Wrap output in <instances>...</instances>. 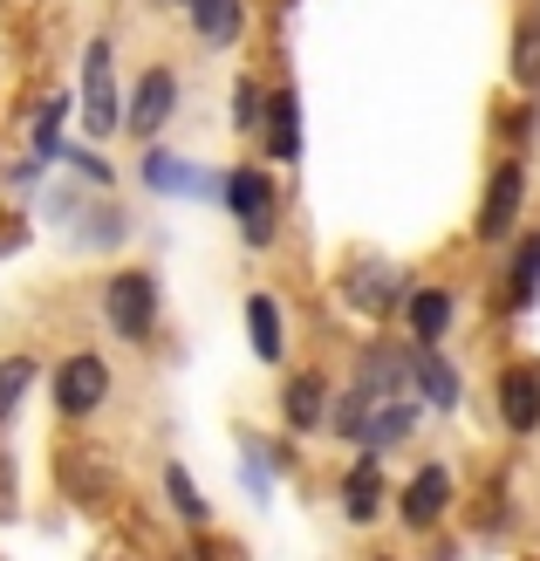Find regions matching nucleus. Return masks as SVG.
Wrapping results in <instances>:
<instances>
[{
  "instance_id": "393cba45",
  "label": "nucleus",
  "mask_w": 540,
  "mask_h": 561,
  "mask_svg": "<svg viewBox=\"0 0 540 561\" xmlns=\"http://www.w3.org/2000/svg\"><path fill=\"white\" fill-rule=\"evenodd\" d=\"M0 507H14V466L0 459Z\"/></svg>"
},
{
  "instance_id": "6e6552de",
  "label": "nucleus",
  "mask_w": 540,
  "mask_h": 561,
  "mask_svg": "<svg viewBox=\"0 0 540 561\" xmlns=\"http://www.w3.org/2000/svg\"><path fill=\"white\" fill-rule=\"evenodd\" d=\"M499 425L506 432H533L540 425V363L499 370Z\"/></svg>"
},
{
  "instance_id": "ddd939ff",
  "label": "nucleus",
  "mask_w": 540,
  "mask_h": 561,
  "mask_svg": "<svg viewBox=\"0 0 540 561\" xmlns=\"http://www.w3.org/2000/svg\"><path fill=\"white\" fill-rule=\"evenodd\" d=\"M411 425H417V411L404 404V398H377V404H369V417H363V445H369V453H383V445H397V438H411Z\"/></svg>"
},
{
  "instance_id": "412c9836",
  "label": "nucleus",
  "mask_w": 540,
  "mask_h": 561,
  "mask_svg": "<svg viewBox=\"0 0 540 561\" xmlns=\"http://www.w3.org/2000/svg\"><path fill=\"white\" fill-rule=\"evenodd\" d=\"M404 377H411V356H390V350H369L363 356V390H369V398H397Z\"/></svg>"
},
{
  "instance_id": "423d86ee",
  "label": "nucleus",
  "mask_w": 540,
  "mask_h": 561,
  "mask_svg": "<svg viewBox=\"0 0 540 561\" xmlns=\"http://www.w3.org/2000/svg\"><path fill=\"white\" fill-rule=\"evenodd\" d=\"M172 110H179V76H172V69H151L145 82H137L130 110H124V130L151 145V137H158L164 124H172Z\"/></svg>"
},
{
  "instance_id": "dca6fc26",
  "label": "nucleus",
  "mask_w": 540,
  "mask_h": 561,
  "mask_svg": "<svg viewBox=\"0 0 540 561\" xmlns=\"http://www.w3.org/2000/svg\"><path fill=\"white\" fill-rule=\"evenodd\" d=\"M322 417H329V383H322L315 370L288 377V425H295V432H315Z\"/></svg>"
},
{
  "instance_id": "4be33fe9",
  "label": "nucleus",
  "mask_w": 540,
  "mask_h": 561,
  "mask_svg": "<svg viewBox=\"0 0 540 561\" xmlns=\"http://www.w3.org/2000/svg\"><path fill=\"white\" fill-rule=\"evenodd\" d=\"M27 383H35V356H8V363H0V417L21 411Z\"/></svg>"
},
{
  "instance_id": "20e7f679",
  "label": "nucleus",
  "mask_w": 540,
  "mask_h": 561,
  "mask_svg": "<svg viewBox=\"0 0 540 561\" xmlns=\"http://www.w3.org/2000/svg\"><path fill=\"white\" fill-rule=\"evenodd\" d=\"M103 398H110L103 356H69L62 370H55V411H62V417H90Z\"/></svg>"
},
{
  "instance_id": "4468645a",
  "label": "nucleus",
  "mask_w": 540,
  "mask_h": 561,
  "mask_svg": "<svg viewBox=\"0 0 540 561\" xmlns=\"http://www.w3.org/2000/svg\"><path fill=\"white\" fill-rule=\"evenodd\" d=\"M267 151L280 158V164H295L301 158V103H295V90H280L274 103H267Z\"/></svg>"
},
{
  "instance_id": "f3484780",
  "label": "nucleus",
  "mask_w": 540,
  "mask_h": 561,
  "mask_svg": "<svg viewBox=\"0 0 540 561\" xmlns=\"http://www.w3.org/2000/svg\"><path fill=\"white\" fill-rule=\"evenodd\" d=\"M533 295H540V233H527L514 267H506V308H533Z\"/></svg>"
},
{
  "instance_id": "aec40b11",
  "label": "nucleus",
  "mask_w": 540,
  "mask_h": 561,
  "mask_svg": "<svg viewBox=\"0 0 540 561\" xmlns=\"http://www.w3.org/2000/svg\"><path fill=\"white\" fill-rule=\"evenodd\" d=\"M164 500H172V514H179L185 527H206V520H212L206 493L192 486V472H185V466H164Z\"/></svg>"
},
{
  "instance_id": "9b49d317",
  "label": "nucleus",
  "mask_w": 540,
  "mask_h": 561,
  "mask_svg": "<svg viewBox=\"0 0 540 561\" xmlns=\"http://www.w3.org/2000/svg\"><path fill=\"white\" fill-rule=\"evenodd\" d=\"M145 179H151V192H179V199H219V185H206V172L185 164V158H172V151H151Z\"/></svg>"
},
{
  "instance_id": "6ab92c4d",
  "label": "nucleus",
  "mask_w": 540,
  "mask_h": 561,
  "mask_svg": "<svg viewBox=\"0 0 540 561\" xmlns=\"http://www.w3.org/2000/svg\"><path fill=\"white\" fill-rule=\"evenodd\" d=\"M445 329H451V295L445 288H417L411 295V335L417 343H445Z\"/></svg>"
},
{
  "instance_id": "f8f14e48",
  "label": "nucleus",
  "mask_w": 540,
  "mask_h": 561,
  "mask_svg": "<svg viewBox=\"0 0 540 561\" xmlns=\"http://www.w3.org/2000/svg\"><path fill=\"white\" fill-rule=\"evenodd\" d=\"M411 377H417V390H424V398H432L438 411H451V404H459V370H451V363L438 356V343H417V356H411Z\"/></svg>"
},
{
  "instance_id": "f03ea898",
  "label": "nucleus",
  "mask_w": 540,
  "mask_h": 561,
  "mask_svg": "<svg viewBox=\"0 0 540 561\" xmlns=\"http://www.w3.org/2000/svg\"><path fill=\"white\" fill-rule=\"evenodd\" d=\"M520 206H527V172H520V164H499V172L486 179V199H479V219H472V233L486 240V247H499L506 233H514Z\"/></svg>"
},
{
  "instance_id": "2eb2a0df",
  "label": "nucleus",
  "mask_w": 540,
  "mask_h": 561,
  "mask_svg": "<svg viewBox=\"0 0 540 561\" xmlns=\"http://www.w3.org/2000/svg\"><path fill=\"white\" fill-rule=\"evenodd\" d=\"M192 27H198V42L226 48V42H240L246 8H240V0H192Z\"/></svg>"
},
{
  "instance_id": "0eeeda50",
  "label": "nucleus",
  "mask_w": 540,
  "mask_h": 561,
  "mask_svg": "<svg viewBox=\"0 0 540 561\" xmlns=\"http://www.w3.org/2000/svg\"><path fill=\"white\" fill-rule=\"evenodd\" d=\"M219 199H226V206H233V213L246 219V240H253V247L267 240V213H274V179H267V172H253V164H240V172H226Z\"/></svg>"
},
{
  "instance_id": "b1692460",
  "label": "nucleus",
  "mask_w": 540,
  "mask_h": 561,
  "mask_svg": "<svg viewBox=\"0 0 540 561\" xmlns=\"http://www.w3.org/2000/svg\"><path fill=\"white\" fill-rule=\"evenodd\" d=\"M233 117H240V130H261L267 124V96L253 90V82H240V90H233Z\"/></svg>"
},
{
  "instance_id": "5701e85b",
  "label": "nucleus",
  "mask_w": 540,
  "mask_h": 561,
  "mask_svg": "<svg viewBox=\"0 0 540 561\" xmlns=\"http://www.w3.org/2000/svg\"><path fill=\"white\" fill-rule=\"evenodd\" d=\"M514 82H520V90H540V27L533 21L514 35Z\"/></svg>"
},
{
  "instance_id": "7ed1b4c3",
  "label": "nucleus",
  "mask_w": 540,
  "mask_h": 561,
  "mask_svg": "<svg viewBox=\"0 0 540 561\" xmlns=\"http://www.w3.org/2000/svg\"><path fill=\"white\" fill-rule=\"evenodd\" d=\"M82 130L110 137L117 130V76H110V42H90V62H82Z\"/></svg>"
},
{
  "instance_id": "a878e982",
  "label": "nucleus",
  "mask_w": 540,
  "mask_h": 561,
  "mask_svg": "<svg viewBox=\"0 0 540 561\" xmlns=\"http://www.w3.org/2000/svg\"><path fill=\"white\" fill-rule=\"evenodd\" d=\"M185 8H192V0H185Z\"/></svg>"
},
{
  "instance_id": "9d476101",
  "label": "nucleus",
  "mask_w": 540,
  "mask_h": 561,
  "mask_svg": "<svg viewBox=\"0 0 540 561\" xmlns=\"http://www.w3.org/2000/svg\"><path fill=\"white\" fill-rule=\"evenodd\" d=\"M383 500H390V493H383V459L363 445V459L343 472V514H349L356 527H369V520L383 514Z\"/></svg>"
},
{
  "instance_id": "1a4fd4ad",
  "label": "nucleus",
  "mask_w": 540,
  "mask_h": 561,
  "mask_svg": "<svg viewBox=\"0 0 540 561\" xmlns=\"http://www.w3.org/2000/svg\"><path fill=\"white\" fill-rule=\"evenodd\" d=\"M445 507H451V472H445V466H424L417 480L404 486V500H397L404 527H417V535H424V527H438V520H445Z\"/></svg>"
},
{
  "instance_id": "a211bd4d",
  "label": "nucleus",
  "mask_w": 540,
  "mask_h": 561,
  "mask_svg": "<svg viewBox=\"0 0 540 561\" xmlns=\"http://www.w3.org/2000/svg\"><path fill=\"white\" fill-rule=\"evenodd\" d=\"M246 335H253V356L261 363H280V308H274V295H253L246 301Z\"/></svg>"
},
{
  "instance_id": "39448f33",
  "label": "nucleus",
  "mask_w": 540,
  "mask_h": 561,
  "mask_svg": "<svg viewBox=\"0 0 540 561\" xmlns=\"http://www.w3.org/2000/svg\"><path fill=\"white\" fill-rule=\"evenodd\" d=\"M343 288H349V308H363V316H390L397 301H404V274H397L390 261H349L343 267Z\"/></svg>"
},
{
  "instance_id": "f257e3e1",
  "label": "nucleus",
  "mask_w": 540,
  "mask_h": 561,
  "mask_svg": "<svg viewBox=\"0 0 540 561\" xmlns=\"http://www.w3.org/2000/svg\"><path fill=\"white\" fill-rule=\"evenodd\" d=\"M103 316H110V329H117L124 343H145L158 329V280L151 274H117L103 288Z\"/></svg>"
}]
</instances>
